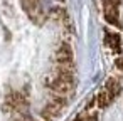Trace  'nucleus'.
I'll return each instance as SVG.
<instances>
[{
  "label": "nucleus",
  "instance_id": "1",
  "mask_svg": "<svg viewBox=\"0 0 123 121\" xmlns=\"http://www.w3.org/2000/svg\"><path fill=\"white\" fill-rule=\"evenodd\" d=\"M120 92H121V86H120V82L116 81V79H113V77H110L106 82H105V86H103V89L94 96V99L91 101V108L93 109H96L98 113L99 111H103V109H106L118 96H120Z\"/></svg>",
  "mask_w": 123,
  "mask_h": 121
},
{
  "label": "nucleus",
  "instance_id": "2",
  "mask_svg": "<svg viewBox=\"0 0 123 121\" xmlns=\"http://www.w3.org/2000/svg\"><path fill=\"white\" fill-rule=\"evenodd\" d=\"M51 61H52V64H71V62H74L73 44L66 42L59 37L54 42V51L51 54Z\"/></svg>",
  "mask_w": 123,
  "mask_h": 121
},
{
  "label": "nucleus",
  "instance_id": "3",
  "mask_svg": "<svg viewBox=\"0 0 123 121\" xmlns=\"http://www.w3.org/2000/svg\"><path fill=\"white\" fill-rule=\"evenodd\" d=\"M105 46L115 54V56H121V49H123V39L120 35V32L111 30V29H105Z\"/></svg>",
  "mask_w": 123,
  "mask_h": 121
},
{
  "label": "nucleus",
  "instance_id": "4",
  "mask_svg": "<svg viewBox=\"0 0 123 121\" xmlns=\"http://www.w3.org/2000/svg\"><path fill=\"white\" fill-rule=\"evenodd\" d=\"M115 66H116V69H118V71H121V72H123V56H118V57H116Z\"/></svg>",
  "mask_w": 123,
  "mask_h": 121
}]
</instances>
